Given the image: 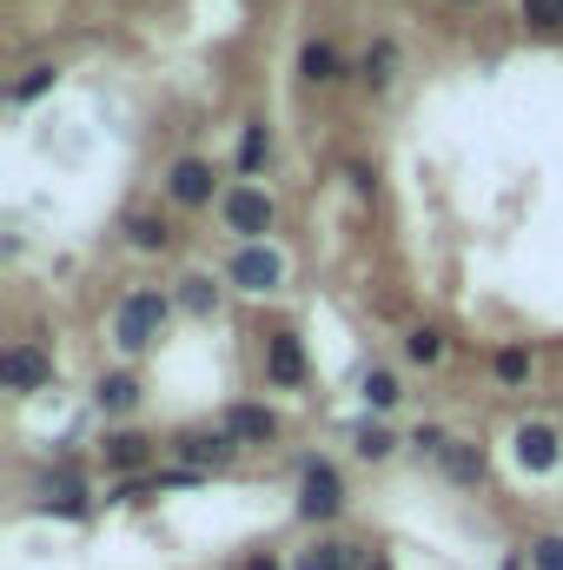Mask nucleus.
I'll return each mask as SVG.
<instances>
[{
  "mask_svg": "<svg viewBox=\"0 0 563 570\" xmlns=\"http://www.w3.org/2000/svg\"><path fill=\"white\" fill-rule=\"evenodd\" d=\"M172 312H179V298H172V292H159V285H140V292H127V298H120V312H113V345H120L127 358L152 352V345L166 338Z\"/></svg>",
  "mask_w": 563,
  "mask_h": 570,
  "instance_id": "nucleus-1",
  "label": "nucleus"
},
{
  "mask_svg": "<svg viewBox=\"0 0 563 570\" xmlns=\"http://www.w3.org/2000/svg\"><path fill=\"white\" fill-rule=\"evenodd\" d=\"M219 226H226L239 246H266V233L279 226V199H273L266 186L239 179V186H226V199H219Z\"/></svg>",
  "mask_w": 563,
  "mask_h": 570,
  "instance_id": "nucleus-2",
  "label": "nucleus"
},
{
  "mask_svg": "<svg viewBox=\"0 0 563 570\" xmlns=\"http://www.w3.org/2000/svg\"><path fill=\"white\" fill-rule=\"evenodd\" d=\"M172 458H179V471H199V478H213V471H226L233 458H239V438L226 425H186L172 431V444H166Z\"/></svg>",
  "mask_w": 563,
  "mask_h": 570,
  "instance_id": "nucleus-3",
  "label": "nucleus"
},
{
  "mask_svg": "<svg viewBox=\"0 0 563 570\" xmlns=\"http://www.w3.org/2000/svg\"><path fill=\"white\" fill-rule=\"evenodd\" d=\"M338 511H345V478H338V464L305 458V464H298V518H305V524H332Z\"/></svg>",
  "mask_w": 563,
  "mask_h": 570,
  "instance_id": "nucleus-4",
  "label": "nucleus"
},
{
  "mask_svg": "<svg viewBox=\"0 0 563 570\" xmlns=\"http://www.w3.org/2000/svg\"><path fill=\"white\" fill-rule=\"evenodd\" d=\"M166 199H172V206H186V213H199V206L226 199V193H219L213 159H172V173H166Z\"/></svg>",
  "mask_w": 563,
  "mask_h": 570,
  "instance_id": "nucleus-5",
  "label": "nucleus"
},
{
  "mask_svg": "<svg viewBox=\"0 0 563 570\" xmlns=\"http://www.w3.org/2000/svg\"><path fill=\"white\" fill-rule=\"evenodd\" d=\"M226 285H239V292L266 298V292H279V285H285V259L273 253V246H239V253H233V266H226Z\"/></svg>",
  "mask_w": 563,
  "mask_h": 570,
  "instance_id": "nucleus-6",
  "label": "nucleus"
},
{
  "mask_svg": "<svg viewBox=\"0 0 563 570\" xmlns=\"http://www.w3.org/2000/svg\"><path fill=\"white\" fill-rule=\"evenodd\" d=\"M0 379H7V392H40V385L53 379V358H47L40 345H7Z\"/></svg>",
  "mask_w": 563,
  "mask_h": 570,
  "instance_id": "nucleus-7",
  "label": "nucleus"
},
{
  "mask_svg": "<svg viewBox=\"0 0 563 570\" xmlns=\"http://www.w3.org/2000/svg\"><path fill=\"white\" fill-rule=\"evenodd\" d=\"M219 425L239 438V451H246V444H279V431H285L273 405H226V419H219Z\"/></svg>",
  "mask_w": 563,
  "mask_h": 570,
  "instance_id": "nucleus-8",
  "label": "nucleus"
},
{
  "mask_svg": "<svg viewBox=\"0 0 563 570\" xmlns=\"http://www.w3.org/2000/svg\"><path fill=\"white\" fill-rule=\"evenodd\" d=\"M100 458H107V471H120V478H140L146 464H152V438H146V431H107Z\"/></svg>",
  "mask_w": 563,
  "mask_h": 570,
  "instance_id": "nucleus-9",
  "label": "nucleus"
},
{
  "mask_svg": "<svg viewBox=\"0 0 563 570\" xmlns=\"http://www.w3.org/2000/svg\"><path fill=\"white\" fill-rule=\"evenodd\" d=\"M266 379H273L279 392L305 385V345H298L292 332H273V338H266Z\"/></svg>",
  "mask_w": 563,
  "mask_h": 570,
  "instance_id": "nucleus-10",
  "label": "nucleus"
},
{
  "mask_svg": "<svg viewBox=\"0 0 563 570\" xmlns=\"http://www.w3.org/2000/svg\"><path fill=\"white\" fill-rule=\"evenodd\" d=\"M298 80H305V87H338V80H345L338 47H332V40H305V47H298Z\"/></svg>",
  "mask_w": 563,
  "mask_h": 570,
  "instance_id": "nucleus-11",
  "label": "nucleus"
},
{
  "mask_svg": "<svg viewBox=\"0 0 563 570\" xmlns=\"http://www.w3.org/2000/svg\"><path fill=\"white\" fill-rule=\"evenodd\" d=\"M511 444H517V464H524V471H551V464L563 458V438L551 425H517Z\"/></svg>",
  "mask_w": 563,
  "mask_h": 570,
  "instance_id": "nucleus-12",
  "label": "nucleus"
},
{
  "mask_svg": "<svg viewBox=\"0 0 563 570\" xmlns=\"http://www.w3.org/2000/svg\"><path fill=\"white\" fill-rule=\"evenodd\" d=\"M93 405H100L107 419H127V412H140V379H134V372H100V385H93Z\"/></svg>",
  "mask_w": 563,
  "mask_h": 570,
  "instance_id": "nucleus-13",
  "label": "nucleus"
},
{
  "mask_svg": "<svg viewBox=\"0 0 563 570\" xmlns=\"http://www.w3.org/2000/svg\"><path fill=\"white\" fill-rule=\"evenodd\" d=\"M127 246H134V253H166V246H172V219L152 213V206H134V213H127Z\"/></svg>",
  "mask_w": 563,
  "mask_h": 570,
  "instance_id": "nucleus-14",
  "label": "nucleus"
},
{
  "mask_svg": "<svg viewBox=\"0 0 563 570\" xmlns=\"http://www.w3.org/2000/svg\"><path fill=\"white\" fill-rule=\"evenodd\" d=\"M358 80H365L372 94H385V87L398 80V40H392V33H378V40L365 47V60H358Z\"/></svg>",
  "mask_w": 563,
  "mask_h": 570,
  "instance_id": "nucleus-15",
  "label": "nucleus"
},
{
  "mask_svg": "<svg viewBox=\"0 0 563 570\" xmlns=\"http://www.w3.org/2000/svg\"><path fill=\"white\" fill-rule=\"evenodd\" d=\"M40 511H60V518H87L93 504H87V491L73 484V471H60V478H47V484H40Z\"/></svg>",
  "mask_w": 563,
  "mask_h": 570,
  "instance_id": "nucleus-16",
  "label": "nucleus"
},
{
  "mask_svg": "<svg viewBox=\"0 0 563 570\" xmlns=\"http://www.w3.org/2000/svg\"><path fill=\"white\" fill-rule=\"evenodd\" d=\"M358 399H365L372 412H392V405L405 399V392H398V372H385V365H372V372L358 379Z\"/></svg>",
  "mask_w": 563,
  "mask_h": 570,
  "instance_id": "nucleus-17",
  "label": "nucleus"
},
{
  "mask_svg": "<svg viewBox=\"0 0 563 570\" xmlns=\"http://www.w3.org/2000/svg\"><path fill=\"white\" fill-rule=\"evenodd\" d=\"M358 564V544H332V538H318L312 551H298V570H352Z\"/></svg>",
  "mask_w": 563,
  "mask_h": 570,
  "instance_id": "nucleus-18",
  "label": "nucleus"
},
{
  "mask_svg": "<svg viewBox=\"0 0 563 570\" xmlns=\"http://www.w3.org/2000/svg\"><path fill=\"white\" fill-rule=\"evenodd\" d=\"M266 159H273V134H266V120H246V134H239V173L253 179Z\"/></svg>",
  "mask_w": 563,
  "mask_h": 570,
  "instance_id": "nucleus-19",
  "label": "nucleus"
},
{
  "mask_svg": "<svg viewBox=\"0 0 563 570\" xmlns=\"http://www.w3.org/2000/svg\"><path fill=\"white\" fill-rule=\"evenodd\" d=\"M213 305H219V285L206 279V273L179 279V312H192V318H213Z\"/></svg>",
  "mask_w": 563,
  "mask_h": 570,
  "instance_id": "nucleus-20",
  "label": "nucleus"
},
{
  "mask_svg": "<svg viewBox=\"0 0 563 570\" xmlns=\"http://www.w3.org/2000/svg\"><path fill=\"white\" fill-rule=\"evenodd\" d=\"M444 471H451L457 484H477V478H484V451H477V444H464V438H451V451H444Z\"/></svg>",
  "mask_w": 563,
  "mask_h": 570,
  "instance_id": "nucleus-21",
  "label": "nucleus"
},
{
  "mask_svg": "<svg viewBox=\"0 0 563 570\" xmlns=\"http://www.w3.org/2000/svg\"><path fill=\"white\" fill-rule=\"evenodd\" d=\"M352 451H358V458H372V464H385V458L398 451V438H392L385 425H372V419H365V425L352 431Z\"/></svg>",
  "mask_w": 563,
  "mask_h": 570,
  "instance_id": "nucleus-22",
  "label": "nucleus"
},
{
  "mask_svg": "<svg viewBox=\"0 0 563 570\" xmlns=\"http://www.w3.org/2000/svg\"><path fill=\"white\" fill-rule=\"evenodd\" d=\"M517 20L531 33H563V0H517Z\"/></svg>",
  "mask_w": 563,
  "mask_h": 570,
  "instance_id": "nucleus-23",
  "label": "nucleus"
},
{
  "mask_svg": "<svg viewBox=\"0 0 563 570\" xmlns=\"http://www.w3.org/2000/svg\"><path fill=\"white\" fill-rule=\"evenodd\" d=\"M405 358H412V365H437V358H444V332H437V325H412V332H405Z\"/></svg>",
  "mask_w": 563,
  "mask_h": 570,
  "instance_id": "nucleus-24",
  "label": "nucleus"
},
{
  "mask_svg": "<svg viewBox=\"0 0 563 570\" xmlns=\"http://www.w3.org/2000/svg\"><path fill=\"white\" fill-rule=\"evenodd\" d=\"M53 80H60V67H53V60H40V67H27V73H20V80H13V100H20V107H27V100H40V94H47V87H53Z\"/></svg>",
  "mask_w": 563,
  "mask_h": 570,
  "instance_id": "nucleus-25",
  "label": "nucleus"
},
{
  "mask_svg": "<svg viewBox=\"0 0 563 570\" xmlns=\"http://www.w3.org/2000/svg\"><path fill=\"white\" fill-rule=\"evenodd\" d=\"M491 372H497V385H524V379H531V352H524V345H504V352L491 358Z\"/></svg>",
  "mask_w": 563,
  "mask_h": 570,
  "instance_id": "nucleus-26",
  "label": "nucleus"
},
{
  "mask_svg": "<svg viewBox=\"0 0 563 570\" xmlns=\"http://www.w3.org/2000/svg\"><path fill=\"white\" fill-rule=\"evenodd\" d=\"M524 558H531V570H563V538H557V531L531 538V544H524Z\"/></svg>",
  "mask_w": 563,
  "mask_h": 570,
  "instance_id": "nucleus-27",
  "label": "nucleus"
},
{
  "mask_svg": "<svg viewBox=\"0 0 563 570\" xmlns=\"http://www.w3.org/2000/svg\"><path fill=\"white\" fill-rule=\"evenodd\" d=\"M246 570H285L279 558H246Z\"/></svg>",
  "mask_w": 563,
  "mask_h": 570,
  "instance_id": "nucleus-28",
  "label": "nucleus"
},
{
  "mask_svg": "<svg viewBox=\"0 0 563 570\" xmlns=\"http://www.w3.org/2000/svg\"><path fill=\"white\" fill-rule=\"evenodd\" d=\"M457 7H484V0H457Z\"/></svg>",
  "mask_w": 563,
  "mask_h": 570,
  "instance_id": "nucleus-29",
  "label": "nucleus"
},
{
  "mask_svg": "<svg viewBox=\"0 0 563 570\" xmlns=\"http://www.w3.org/2000/svg\"><path fill=\"white\" fill-rule=\"evenodd\" d=\"M372 570H392V564H372Z\"/></svg>",
  "mask_w": 563,
  "mask_h": 570,
  "instance_id": "nucleus-30",
  "label": "nucleus"
}]
</instances>
